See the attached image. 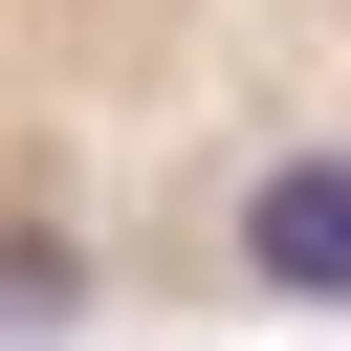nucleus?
<instances>
[{"label": "nucleus", "mask_w": 351, "mask_h": 351, "mask_svg": "<svg viewBox=\"0 0 351 351\" xmlns=\"http://www.w3.org/2000/svg\"><path fill=\"white\" fill-rule=\"evenodd\" d=\"M110 241H351V0H0V285Z\"/></svg>", "instance_id": "f257e3e1"}]
</instances>
